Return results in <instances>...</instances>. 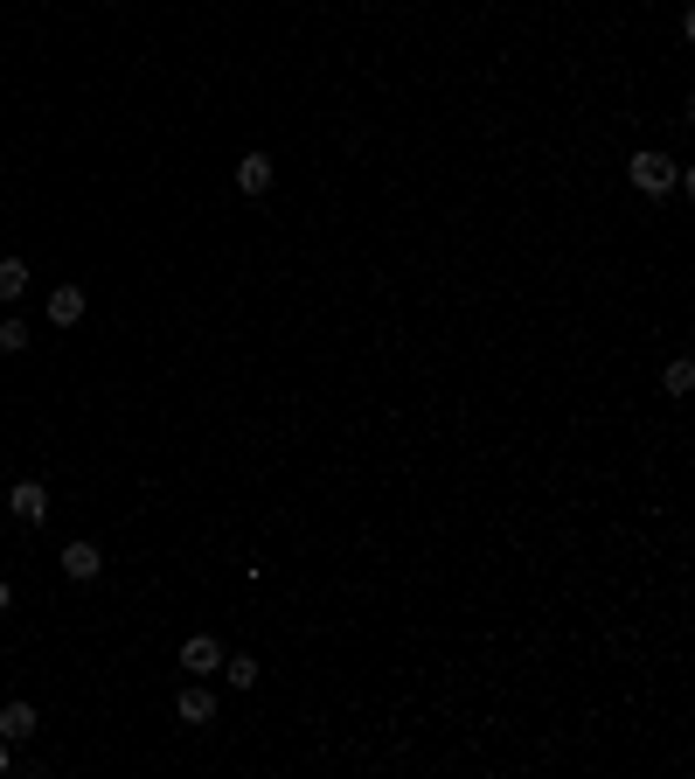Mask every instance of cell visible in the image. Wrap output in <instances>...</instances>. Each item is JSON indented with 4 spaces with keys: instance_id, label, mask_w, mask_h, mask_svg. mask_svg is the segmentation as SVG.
<instances>
[{
    "instance_id": "6",
    "label": "cell",
    "mask_w": 695,
    "mask_h": 779,
    "mask_svg": "<svg viewBox=\"0 0 695 779\" xmlns=\"http://www.w3.org/2000/svg\"><path fill=\"white\" fill-rule=\"evenodd\" d=\"M237 188H244V195H265V188H272V160H265V154H244V160H237Z\"/></svg>"
},
{
    "instance_id": "4",
    "label": "cell",
    "mask_w": 695,
    "mask_h": 779,
    "mask_svg": "<svg viewBox=\"0 0 695 779\" xmlns=\"http://www.w3.org/2000/svg\"><path fill=\"white\" fill-rule=\"evenodd\" d=\"M49 320H56V327H77V320H84V286H56V293H49Z\"/></svg>"
},
{
    "instance_id": "3",
    "label": "cell",
    "mask_w": 695,
    "mask_h": 779,
    "mask_svg": "<svg viewBox=\"0 0 695 779\" xmlns=\"http://www.w3.org/2000/svg\"><path fill=\"white\" fill-rule=\"evenodd\" d=\"M35 724H42V717H35V703H7V710H0V738H7V745L35 738Z\"/></svg>"
},
{
    "instance_id": "2",
    "label": "cell",
    "mask_w": 695,
    "mask_h": 779,
    "mask_svg": "<svg viewBox=\"0 0 695 779\" xmlns=\"http://www.w3.org/2000/svg\"><path fill=\"white\" fill-rule=\"evenodd\" d=\"M7 508H14L21 522H49V487H42V480H14V487H7Z\"/></svg>"
},
{
    "instance_id": "14",
    "label": "cell",
    "mask_w": 695,
    "mask_h": 779,
    "mask_svg": "<svg viewBox=\"0 0 695 779\" xmlns=\"http://www.w3.org/2000/svg\"><path fill=\"white\" fill-rule=\"evenodd\" d=\"M0 773H7V738H0Z\"/></svg>"
},
{
    "instance_id": "1",
    "label": "cell",
    "mask_w": 695,
    "mask_h": 779,
    "mask_svg": "<svg viewBox=\"0 0 695 779\" xmlns=\"http://www.w3.org/2000/svg\"><path fill=\"white\" fill-rule=\"evenodd\" d=\"M626 174H633V188L661 195V188H675V174H682V167H675L668 154H633V160H626Z\"/></svg>"
},
{
    "instance_id": "8",
    "label": "cell",
    "mask_w": 695,
    "mask_h": 779,
    "mask_svg": "<svg viewBox=\"0 0 695 779\" xmlns=\"http://www.w3.org/2000/svg\"><path fill=\"white\" fill-rule=\"evenodd\" d=\"M181 724H216V703H209V689H181Z\"/></svg>"
},
{
    "instance_id": "9",
    "label": "cell",
    "mask_w": 695,
    "mask_h": 779,
    "mask_svg": "<svg viewBox=\"0 0 695 779\" xmlns=\"http://www.w3.org/2000/svg\"><path fill=\"white\" fill-rule=\"evenodd\" d=\"M28 293V265L21 258H0V300H21Z\"/></svg>"
},
{
    "instance_id": "11",
    "label": "cell",
    "mask_w": 695,
    "mask_h": 779,
    "mask_svg": "<svg viewBox=\"0 0 695 779\" xmlns=\"http://www.w3.org/2000/svg\"><path fill=\"white\" fill-rule=\"evenodd\" d=\"M661 383H668V397H689V390H695V362H668V376H661Z\"/></svg>"
},
{
    "instance_id": "13",
    "label": "cell",
    "mask_w": 695,
    "mask_h": 779,
    "mask_svg": "<svg viewBox=\"0 0 695 779\" xmlns=\"http://www.w3.org/2000/svg\"><path fill=\"white\" fill-rule=\"evenodd\" d=\"M7 606H14V585H7V578H0V613H7Z\"/></svg>"
},
{
    "instance_id": "5",
    "label": "cell",
    "mask_w": 695,
    "mask_h": 779,
    "mask_svg": "<svg viewBox=\"0 0 695 779\" xmlns=\"http://www.w3.org/2000/svg\"><path fill=\"white\" fill-rule=\"evenodd\" d=\"M181 668H188V675H216V668H223V647H216V640H188V647H181Z\"/></svg>"
},
{
    "instance_id": "12",
    "label": "cell",
    "mask_w": 695,
    "mask_h": 779,
    "mask_svg": "<svg viewBox=\"0 0 695 779\" xmlns=\"http://www.w3.org/2000/svg\"><path fill=\"white\" fill-rule=\"evenodd\" d=\"M0 348L21 355V348H28V320H0Z\"/></svg>"
},
{
    "instance_id": "10",
    "label": "cell",
    "mask_w": 695,
    "mask_h": 779,
    "mask_svg": "<svg viewBox=\"0 0 695 779\" xmlns=\"http://www.w3.org/2000/svg\"><path fill=\"white\" fill-rule=\"evenodd\" d=\"M223 675H230L237 689H258V661H251V654H223Z\"/></svg>"
},
{
    "instance_id": "7",
    "label": "cell",
    "mask_w": 695,
    "mask_h": 779,
    "mask_svg": "<svg viewBox=\"0 0 695 779\" xmlns=\"http://www.w3.org/2000/svg\"><path fill=\"white\" fill-rule=\"evenodd\" d=\"M98 564H105V557H98V543H70V550H63V571H70L77 585H84V578H98Z\"/></svg>"
}]
</instances>
